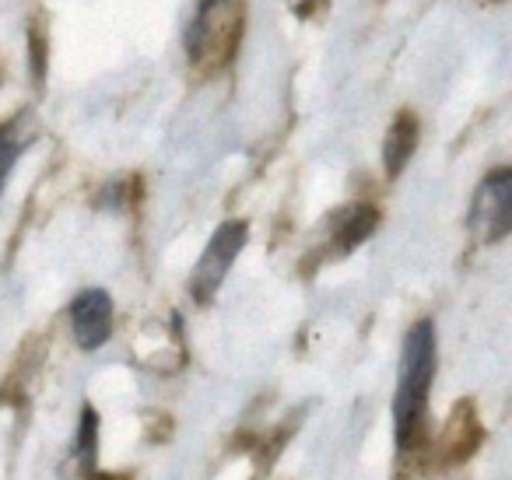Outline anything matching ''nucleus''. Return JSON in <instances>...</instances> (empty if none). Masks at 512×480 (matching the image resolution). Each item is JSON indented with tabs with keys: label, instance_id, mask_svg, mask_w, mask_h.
Listing matches in <instances>:
<instances>
[{
	"label": "nucleus",
	"instance_id": "1",
	"mask_svg": "<svg viewBox=\"0 0 512 480\" xmlns=\"http://www.w3.org/2000/svg\"><path fill=\"white\" fill-rule=\"evenodd\" d=\"M435 379V326L421 319L407 330L400 354V379L393 396V424H397V449L411 452L425 442L428 393Z\"/></svg>",
	"mask_w": 512,
	"mask_h": 480
},
{
	"label": "nucleus",
	"instance_id": "2",
	"mask_svg": "<svg viewBox=\"0 0 512 480\" xmlns=\"http://www.w3.org/2000/svg\"><path fill=\"white\" fill-rule=\"evenodd\" d=\"M239 36V4L235 0H204L190 25V60L204 64L211 57H228Z\"/></svg>",
	"mask_w": 512,
	"mask_h": 480
},
{
	"label": "nucleus",
	"instance_id": "3",
	"mask_svg": "<svg viewBox=\"0 0 512 480\" xmlns=\"http://www.w3.org/2000/svg\"><path fill=\"white\" fill-rule=\"evenodd\" d=\"M512 228V169H495L477 186L470 204V232L481 242L505 239Z\"/></svg>",
	"mask_w": 512,
	"mask_h": 480
},
{
	"label": "nucleus",
	"instance_id": "4",
	"mask_svg": "<svg viewBox=\"0 0 512 480\" xmlns=\"http://www.w3.org/2000/svg\"><path fill=\"white\" fill-rule=\"evenodd\" d=\"M246 235H249L246 221H225V225L211 235V242H207L204 256L197 260V270H193V277H190V291L197 302H211L214 298V291L221 288V281H225L228 270H232L235 256L246 246Z\"/></svg>",
	"mask_w": 512,
	"mask_h": 480
},
{
	"label": "nucleus",
	"instance_id": "5",
	"mask_svg": "<svg viewBox=\"0 0 512 480\" xmlns=\"http://www.w3.org/2000/svg\"><path fill=\"white\" fill-rule=\"evenodd\" d=\"M71 330H74L78 347L99 351L109 340V333H113V298L102 288L81 291L71 305Z\"/></svg>",
	"mask_w": 512,
	"mask_h": 480
},
{
	"label": "nucleus",
	"instance_id": "6",
	"mask_svg": "<svg viewBox=\"0 0 512 480\" xmlns=\"http://www.w3.org/2000/svg\"><path fill=\"white\" fill-rule=\"evenodd\" d=\"M484 438V428L474 414V403L463 400L460 407L449 414V428H446V438H442V449H446V459L449 463H463L470 452L481 445Z\"/></svg>",
	"mask_w": 512,
	"mask_h": 480
},
{
	"label": "nucleus",
	"instance_id": "7",
	"mask_svg": "<svg viewBox=\"0 0 512 480\" xmlns=\"http://www.w3.org/2000/svg\"><path fill=\"white\" fill-rule=\"evenodd\" d=\"M379 211L369 204H351L344 207L334 218V249L337 253H351L358 242H365L372 232H376Z\"/></svg>",
	"mask_w": 512,
	"mask_h": 480
},
{
	"label": "nucleus",
	"instance_id": "8",
	"mask_svg": "<svg viewBox=\"0 0 512 480\" xmlns=\"http://www.w3.org/2000/svg\"><path fill=\"white\" fill-rule=\"evenodd\" d=\"M414 148H418V120L411 113H400L393 120L390 134L383 144V162H386V176H400L411 162Z\"/></svg>",
	"mask_w": 512,
	"mask_h": 480
},
{
	"label": "nucleus",
	"instance_id": "9",
	"mask_svg": "<svg viewBox=\"0 0 512 480\" xmlns=\"http://www.w3.org/2000/svg\"><path fill=\"white\" fill-rule=\"evenodd\" d=\"M22 144H25V137L18 134V123L0 127V190H4V183H8L18 155H22Z\"/></svg>",
	"mask_w": 512,
	"mask_h": 480
},
{
	"label": "nucleus",
	"instance_id": "10",
	"mask_svg": "<svg viewBox=\"0 0 512 480\" xmlns=\"http://www.w3.org/2000/svg\"><path fill=\"white\" fill-rule=\"evenodd\" d=\"M95 438H99V417H95L92 407H85V414H81V428H78V456L85 466L95 463Z\"/></svg>",
	"mask_w": 512,
	"mask_h": 480
},
{
	"label": "nucleus",
	"instance_id": "11",
	"mask_svg": "<svg viewBox=\"0 0 512 480\" xmlns=\"http://www.w3.org/2000/svg\"><path fill=\"white\" fill-rule=\"evenodd\" d=\"M46 46H43V36H36L32 32V78L36 81H43V74H46Z\"/></svg>",
	"mask_w": 512,
	"mask_h": 480
},
{
	"label": "nucleus",
	"instance_id": "12",
	"mask_svg": "<svg viewBox=\"0 0 512 480\" xmlns=\"http://www.w3.org/2000/svg\"><path fill=\"white\" fill-rule=\"evenodd\" d=\"M288 4H299V0H288Z\"/></svg>",
	"mask_w": 512,
	"mask_h": 480
}]
</instances>
